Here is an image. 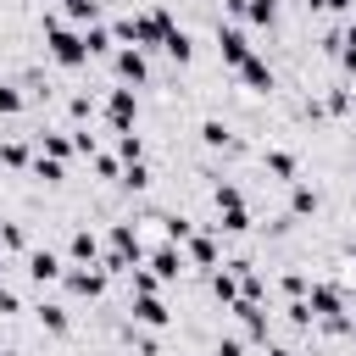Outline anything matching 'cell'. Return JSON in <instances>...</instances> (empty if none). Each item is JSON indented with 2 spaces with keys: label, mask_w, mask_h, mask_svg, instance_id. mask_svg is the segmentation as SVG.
Returning a JSON list of instances; mask_svg holds the SVG:
<instances>
[{
  "label": "cell",
  "mask_w": 356,
  "mask_h": 356,
  "mask_svg": "<svg viewBox=\"0 0 356 356\" xmlns=\"http://www.w3.org/2000/svg\"><path fill=\"white\" fill-rule=\"evenodd\" d=\"M267 356H295V350H267Z\"/></svg>",
  "instance_id": "d590c367"
},
{
  "label": "cell",
  "mask_w": 356,
  "mask_h": 356,
  "mask_svg": "<svg viewBox=\"0 0 356 356\" xmlns=\"http://www.w3.org/2000/svg\"><path fill=\"white\" fill-rule=\"evenodd\" d=\"M350 261H356V239H350Z\"/></svg>",
  "instance_id": "8d00e7d4"
},
{
  "label": "cell",
  "mask_w": 356,
  "mask_h": 356,
  "mask_svg": "<svg viewBox=\"0 0 356 356\" xmlns=\"http://www.w3.org/2000/svg\"><path fill=\"white\" fill-rule=\"evenodd\" d=\"M111 72H117L122 83H150V61H145V50H139V44L117 50V56H111Z\"/></svg>",
  "instance_id": "5b68a950"
},
{
  "label": "cell",
  "mask_w": 356,
  "mask_h": 356,
  "mask_svg": "<svg viewBox=\"0 0 356 356\" xmlns=\"http://www.w3.org/2000/svg\"><path fill=\"white\" fill-rule=\"evenodd\" d=\"M44 50H50V61H56V67H83V61H89L83 33H78V28H67L61 17H44Z\"/></svg>",
  "instance_id": "7a4b0ae2"
},
{
  "label": "cell",
  "mask_w": 356,
  "mask_h": 356,
  "mask_svg": "<svg viewBox=\"0 0 356 356\" xmlns=\"http://www.w3.org/2000/svg\"><path fill=\"white\" fill-rule=\"evenodd\" d=\"M61 273H67V267H61L56 250H28V278H33V284H56Z\"/></svg>",
  "instance_id": "7c38bea8"
},
{
  "label": "cell",
  "mask_w": 356,
  "mask_h": 356,
  "mask_svg": "<svg viewBox=\"0 0 356 356\" xmlns=\"http://www.w3.org/2000/svg\"><path fill=\"white\" fill-rule=\"evenodd\" d=\"M39 323H44L50 334H67V328H72V317H67V306H39Z\"/></svg>",
  "instance_id": "d4e9b609"
},
{
  "label": "cell",
  "mask_w": 356,
  "mask_h": 356,
  "mask_svg": "<svg viewBox=\"0 0 356 356\" xmlns=\"http://www.w3.org/2000/svg\"><path fill=\"white\" fill-rule=\"evenodd\" d=\"M234 72H239V83H245L250 95H267V89H273V67H267L261 56H245V61H239Z\"/></svg>",
  "instance_id": "8fae6325"
},
{
  "label": "cell",
  "mask_w": 356,
  "mask_h": 356,
  "mask_svg": "<svg viewBox=\"0 0 356 356\" xmlns=\"http://www.w3.org/2000/svg\"><path fill=\"white\" fill-rule=\"evenodd\" d=\"M245 17L261 22V28H273L278 22V0H245Z\"/></svg>",
  "instance_id": "44dd1931"
},
{
  "label": "cell",
  "mask_w": 356,
  "mask_h": 356,
  "mask_svg": "<svg viewBox=\"0 0 356 356\" xmlns=\"http://www.w3.org/2000/svg\"><path fill=\"white\" fill-rule=\"evenodd\" d=\"M172 28V11L167 6H150V11H134V17H122L117 22V39H128V44H139V50H150V44H161V33Z\"/></svg>",
  "instance_id": "6da1fadb"
},
{
  "label": "cell",
  "mask_w": 356,
  "mask_h": 356,
  "mask_svg": "<svg viewBox=\"0 0 356 356\" xmlns=\"http://www.w3.org/2000/svg\"><path fill=\"white\" fill-rule=\"evenodd\" d=\"M161 234H167V245H184V239L195 234V222H189V217H161Z\"/></svg>",
  "instance_id": "cb8c5ba5"
},
{
  "label": "cell",
  "mask_w": 356,
  "mask_h": 356,
  "mask_svg": "<svg viewBox=\"0 0 356 356\" xmlns=\"http://www.w3.org/2000/svg\"><path fill=\"white\" fill-rule=\"evenodd\" d=\"M217 356H250V350H245V339L228 334V339H217Z\"/></svg>",
  "instance_id": "d6a6232c"
},
{
  "label": "cell",
  "mask_w": 356,
  "mask_h": 356,
  "mask_svg": "<svg viewBox=\"0 0 356 356\" xmlns=\"http://www.w3.org/2000/svg\"><path fill=\"white\" fill-rule=\"evenodd\" d=\"M134 117H139V95L134 89H111L106 95V122L122 134V128H134Z\"/></svg>",
  "instance_id": "8992f818"
},
{
  "label": "cell",
  "mask_w": 356,
  "mask_h": 356,
  "mask_svg": "<svg viewBox=\"0 0 356 356\" xmlns=\"http://www.w3.org/2000/svg\"><path fill=\"white\" fill-rule=\"evenodd\" d=\"M33 178H44V184H61V161H56V156H39V161H33Z\"/></svg>",
  "instance_id": "4dcf8cb0"
},
{
  "label": "cell",
  "mask_w": 356,
  "mask_h": 356,
  "mask_svg": "<svg viewBox=\"0 0 356 356\" xmlns=\"http://www.w3.org/2000/svg\"><path fill=\"white\" fill-rule=\"evenodd\" d=\"M117 156H122V161H145V139H139L134 128H122V139H117Z\"/></svg>",
  "instance_id": "603a6c76"
},
{
  "label": "cell",
  "mask_w": 356,
  "mask_h": 356,
  "mask_svg": "<svg viewBox=\"0 0 356 356\" xmlns=\"http://www.w3.org/2000/svg\"><path fill=\"white\" fill-rule=\"evenodd\" d=\"M0 250H28V234H22V222H0Z\"/></svg>",
  "instance_id": "f1b7e54d"
},
{
  "label": "cell",
  "mask_w": 356,
  "mask_h": 356,
  "mask_svg": "<svg viewBox=\"0 0 356 356\" xmlns=\"http://www.w3.org/2000/svg\"><path fill=\"white\" fill-rule=\"evenodd\" d=\"M67 256H72L78 267H89V261H100V239H95L89 228H72V239H67Z\"/></svg>",
  "instance_id": "5bb4252c"
},
{
  "label": "cell",
  "mask_w": 356,
  "mask_h": 356,
  "mask_svg": "<svg viewBox=\"0 0 356 356\" xmlns=\"http://www.w3.org/2000/svg\"><path fill=\"white\" fill-rule=\"evenodd\" d=\"M261 167H267L273 178H284V184H295V156H289V150H261Z\"/></svg>",
  "instance_id": "ac0fdd59"
},
{
  "label": "cell",
  "mask_w": 356,
  "mask_h": 356,
  "mask_svg": "<svg viewBox=\"0 0 356 356\" xmlns=\"http://www.w3.org/2000/svg\"><path fill=\"white\" fill-rule=\"evenodd\" d=\"M289 211H295V217H312V211H317V189H312V184H295V189H289Z\"/></svg>",
  "instance_id": "ffe728a7"
},
{
  "label": "cell",
  "mask_w": 356,
  "mask_h": 356,
  "mask_svg": "<svg viewBox=\"0 0 356 356\" xmlns=\"http://www.w3.org/2000/svg\"><path fill=\"white\" fill-rule=\"evenodd\" d=\"M161 50H167L178 67H189V61H195V39H189V28H178V22H172V28L161 33Z\"/></svg>",
  "instance_id": "4fadbf2b"
},
{
  "label": "cell",
  "mask_w": 356,
  "mask_h": 356,
  "mask_svg": "<svg viewBox=\"0 0 356 356\" xmlns=\"http://www.w3.org/2000/svg\"><path fill=\"white\" fill-rule=\"evenodd\" d=\"M300 6H306V11H350L356 0H300Z\"/></svg>",
  "instance_id": "1f68e13d"
},
{
  "label": "cell",
  "mask_w": 356,
  "mask_h": 356,
  "mask_svg": "<svg viewBox=\"0 0 356 356\" xmlns=\"http://www.w3.org/2000/svg\"><path fill=\"white\" fill-rule=\"evenodd\" d=\"M211 200H217V222H211V228H222V234H245V228H250V211H245L239 184H217Z\"/></svg>",
  "instance_id": "277c9868"
},
{
  "label": "cell",
  "mask_w": 356,
  "mask_h": 356,
  "mask_svg": "<svg viewBox=\"0 0 356 356\" xmlns=\"http://www.w3.org/2000/svg\"><path fill=\"white\" fill-rule=\"evenodd\" d=\"M184 261H195V267H217V239H211V234H189V239H184Z\"/></svg>",
  "instance_id": "9a60e30c"
},
{
  "label": "cell",
  "mask_w": 356,
  "mask_h": 356,
  "mask_svg": "<svg viewBox=\"0 0 356 356\" xmlns=\"http://www.w3.org/2000/svg\"><path fill=\"white\" fill-rule=\"evenodd\" d=\"M200 139H206L211 150H239L234 128H228V122H217V117H206V122H200Z\"/></svg>",
  "instance_id": "2e32d148"
},
{
  "label": "cell",
  "mask_w": 356,
  "mask_h": 356,
  "mask_svg": "<svg viewBox=\"0 0 356 356\" xmlns=\"http://www.w3.org/2000/svg\"><path fill=\"white\" fill-rule=\"evenodd\" d=\"M0 273H6V267H0Z\"/></svg>",
  "instance_id": "74e56055"
},
{
  "label": "cell",
  "mask_w": 356,
  "mask_h": 356,
  "mask_svg": "<svg viewBox=\"0 0 356 356\" xmlns=\"http://www.w3.org/2000/svg\"><path fill=\"white\" fill-rule=\"evenodd\" d=\"M83 44H89V56H106V50H111V33H106L100 22H89V28H83Z\"/></svg>",
  "instance_id": "484cf974"
},
{
  "label": "cell",
  "mask_w": 356,
  "mask_h": 356,
  "mask_svg": "<svg viewBox=\"0 0 356 356\" xmlns=\"http://www.w3.org/2000/svg\"><path fill=\"white\" fill-rule=\"evenodd\" d=\"M145 267H150V273H156L161 284H172V278H178V273H184L189 261H184V250H178V245H156V250L145 256Z\"/></svg>",
  "instance_id": "52a82bcc"
},
{
  "label": "cell",
  "mask_w": 356,
  "mask_h": 356,
  "mask_svg": "<svg viewBox=\"0 0 356 356\" xmlns=\"http://www.w3.org/2000/svg\"><path fill=\"white\" fill-rule=\"evenodd\" d=\"M145 267V239L134 222H111V250H106V273H134Z\"/></svg>",
  "instance_id": "3957f363"
},
{
  "label": "cell",
  "mask_w": 356,
  "mask_h": 356,
  "mask_svg": "<svg viewBox=\"0 0 356 356\" xmlns=\"http://www.w3.org/2000/svg\"><path fill=\"white\" fill-rule=\"evenodd\" d=\"M128 312H134V323H145V328H167V323H172V312L161 306V295H156V289H150V295H134V300H128Z\"/></svg>",
  "instance_id": "ba28073f"
},
{
  "label": "cell",
  "mask_w": 356,
  "mask_h": 356,
  "mask_svg": "<svg viewBox=\"0 0 356 356\" xmlns=\"http://www.w3.org/2000/svg\"><path fill=\"white\" fill-rule=\"evenodd\" d=\"M22 111V89L17 83H0V117H17Z\"/></svg>",
  "instance_id": "f546056e"
},
{
  "label": "cell",
  "mask_w": 356,
  "mask_h": 356,
  "mask_svg": "<svg viewBox=\"0 0 356 356\" xmlns=\"http://www.w3.org/2000/svg\"><path fill=\"white\" fill-rule=\"evenodd\" d=\"M0 167H28V145L22 139H6L0 145Z\"/></svg>",
  "instance_id": "4316f807"
},
{
  "label": "cell",
  "mask_w": 356,
  "mask_h": 356,
  "mask_svg": "<svg viewBox=\"0 0 356 356\" xmlns=\"http://www.w3.org/2000/svg\"><path fill=\"white\" fill-rule=\"evenodd\" d=\"M117 178H122L128 189H150V167H145V161H128V167H122Z\"/></svg>",
  "instance_id": "83f0119b"
},
{
  "label": "cell",
  "mask_w": 356,
  "mask_h": 356,
  "mask_svg": "<svg viewBox=\"0 0 356 356\" xmlns=\"http://www.w3.org/2000/svg\"><path fill=\"white\" fill-rule=\"evenodd\" d=\"M61 17H67V22H78V28H89V22L100 17V0H67V6H61Z\"/></svg>",
  "instance_id": "d6986e66"
},
{
  "label": "cell",
  "mask_w": 356,
  "mask_h": 356,
  "mask_svg": "<svg viewBox=\"0 0 356 356\" xmlns=\"http://www.w3.org/2000/svg\"><path fill=\"white\" fill-rule=\"evenodd\" d=\"M61 278H67L72 295H89V300L106 295V267H95V261H89V267H72V273H61Z\"/></svg>",
  "instance_id": "30bf717a"
},
{
  "label": "cell",
  "mask_w": 356,
  "mask_h": 356,
  "mask_svg": "<svg viewBox=\"0 0 356 356\" xmlns=\"http://www.w3.org/2000/svg\"><path fill=\"white\" fill-rule=\"evenodd\" d=\"M217 56H222L228 67H239V61L250 56V39H245L234 22H217Z\"/></svg>",
  "instance_id": "9c48e42d"
},
{
  "label": "cell",
  "mask_w": 356,
  "mask_h": 356,
  "mask_svg": "<svg viewBox=\"0 0 356 356\" xmlns=\"http://www.w3.org/2000/svg\"><path fill=\"white\" fill-rule=\"evenodd\" d=\"M211 295H217L222 306H234V300H239V273H234V261H228L222 273H211Z\"/></svg>",
  "instance_id": "e0dca14e"
},
{
  "label": "cell",
  "mask_w": 356,
  "mask_h": 356,
  "mask_svg": "<svg viewBox=\"0 0 356 356\" xmlns=\"http://www.w3.org/2000/svg\"><path fill=\"white\" fill-rule=\"evenodd\" d=\"M11 312H17V295H11L6 284H0V317H11Z\"/></svg>",
  "instance_id": "836d02e7"
},
{
  "label": "cell",
  "mask_w": 356,
  "mask_h": 356,
  "mask_svg": "<svg viewBox=\"0 0 356 356\" xmlns=\"http://www.w3.org/2000/svg\"><path fill=\"white\" fill-rule=\"evenodd\" d=\"M39 156H56L61 161V156H72V139L67 134H39Z\"/></svg>",
  "instance_id": "7402d4cb"
},
{
  "label": "cell",
  "mask_w": 356,
  "mask_h": 356,
  "mask_svg": "<svg viewBox=\"0 0 356 356\" xmlns=\"http://www.w3.org/2000/svg\"><path fill=\"white\" fill-rule=\"evenodd\" d=\"M345 328H350V339H356V317H350V323H345Z\"/></svg>",
  "instance_id": "e575fe53"
}]
</instances>
